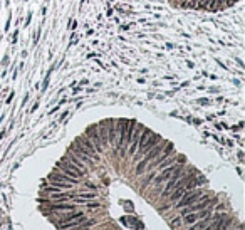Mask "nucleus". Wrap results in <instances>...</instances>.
Instances as JSON below:
<instances>
[{"instance_id": "nucleus-1", "label": "nucleus", "mask_w": 245, "mask_h": 230, "mask_svg": "<svg viewBox=\"0 0 245 230\" xmlns=\"http://www.w3.org/2000/svg\"><path fill=\"white\" fill-rule=\"evenodd\" d=\"M207 193H205V190H201L200 186L198 188H191L188 190V192H185L182 195V198L176 202V208H183V207H188V205H193L197 202H200V200L207 198Z\"/></svg>"}, {"instance_id": "nucleus-2", "label": "nucleus", "mask_w": 245, "mask_h": 230, "mask_svg": "<svg viewBox=\"0 0 245 230\" xmlns=\"http://www.w3.org/2000/svg\"><path fill=\"white\" fill-rule=\"evenodd\" d=\"M56 170L62 171L64 175H67V177H71V178H74V180H79L81 177H84V175H86V171L81 170V168H77L76 165L71 163L67 158H62V160L59 161L57 165H56Z\"/></svg>"}, {"instance_id": "nucleus-3", "label": "nucleus", "mask_w": 245, "mask_h": 230, "mask_svg": "<svg viewBox=\"0 0 245 230\" xmlns=\"http://www.w3.org/2000/svg\"><path fill=\"white\" fill-rule=\"evenodd\" d=\"M47 180H49V183L61 186L62 190H69V188H72V185H76V183H77V180H74V178L67 177V175H64L62 171H59V170L52 171V173L49 175V178H47Z\"/></svg>"}, {"instance_id": "nucleus-4", "label": "nucleus", "mask_w": 245, "mask_h": 230, "mask_svg": "<svg viewBox=\"0 0 245 230\" xmlns=\"http://www.w3.org/2000/svg\"><path fill=\"white\" fill-rule=\"evenodd\" d=\"M180 168H183V163H173V165H170V166H166L165 170H161V173L156 175V177L153 178L155 180V185H161V183H165L166 180L171 177L176 170H180Z\"/></svg>"}, {"instance_id": "nucleus-5", "label": "nucleus", "mask_w": 245, "mask_h": 230, "mask_svg": "<svg viewBox=\"0 0 245 230\" xmlns=\"http://www.w3.org/2000/svg\"><path fill=\"white\" fill-rule=\"evenodd\" d=\"M212 215V212L208 210H200V212H190V213H186L185 215V224L186 225H191V224H195V222H198V220H201V218H205V217H210Z\"/></svg>"}, {"instance_id": "nucleus-6", "label": "nucleus", "mask_w": 245, "mask_h": 230, "mask_svg": "<svg viewBox=\"0 0 245 230\" xmlns=\"http://www.w3.org/2000/svg\"><path fill=\"white\" fill-rule=\"evenodd\" d=\"M81 218H86V217H84V212H72V210H71L69 215H64V217H61V224H62V222L81 220Z\"/></svg>"}, {"instance_id": "nucleus-7", "label": "nucleus", "mask_w": 245, "mask_h": 230, "mask_svg": "<svg viewBox=\"0 0 245 230\" xmlns=\"http://www.w3.org/2000/svg\"><path fill=\"white\" fill-rule=\"evenodd\" d=\"M210 220H212V215H210V217L201 218V220H198V222H195V224L190 227V230H201V228H205L208 224H210Z\"/></svg>"}, {"instance_id": "nucleus-8", "label": "nucleus", "mask_w": 245, "mask_h": 230, "mask_svg": "<svg viewBox=\"0 0 245 230\" xmlns=\"http://www.w3.org/2000/svg\"><path fill=\"white\" fill-rule=\"evenodd\" d=\"M66 158H67V160H69V161H71V163H74V165H76V166H77V168H81V170H84V171H87V166H86V165H84V163H82V161H81V160H79V158H77V156H76V154H72V153H71V151H69V154H67V156H66Z\"/></svg>"}, {"instance_id": "nucleus-9", "label": "nucleus", "mask_w": 245, "mask_h": 230, "mask_svg": "<svg viewBox=\"0 0 245 230\" xmlns=\"http://www.w3.org/2000/svg\"><path fill=\"white\" fill-rule=\"evenodd\" d=\"M239 230H243V227H242V225H240V227H239Z\"/></svg>"}, {"instance_id": "nucleus-10", "label": "nucleus", "mask_w": 245, "mask_h": 230, "mask_svg": "<svg viewBox=\"0 0 245 230\" xmlns=\"http://www.w3.org/2000/svg\"><path fill=\"white\" fill-rule=\"evenodd\" d=\"M101 230H102V228H101Z\"/></svg>"}]
</instances>
